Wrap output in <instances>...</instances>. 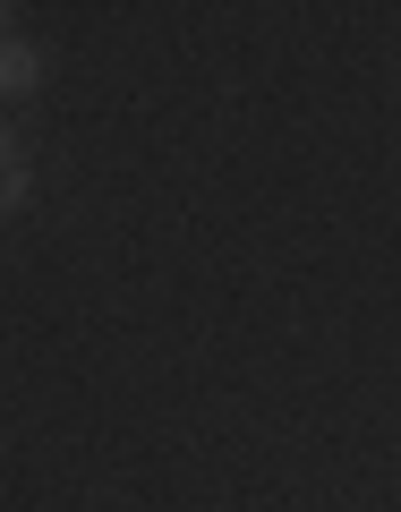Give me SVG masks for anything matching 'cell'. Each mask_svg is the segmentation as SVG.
Here are the masks:
<instances>
[{"instance_id":"6da1fadb","label":"cell","mask_w":401,"mask_h":512,"mask_svg":"<svg viewBox=\"0 0 401 512\" xmlns=\"http://www.w3.org/2000/svg\"><path fill=\"white\" fill-rule=\"evenodd\" d=\"M35 77H43V60L26 52V43H0V94H26Z\"/></svg>"},{"instance_id":"7a4b0ae2","label":"cell","mask_w":401,"mask_h":512,"mask_svg":"<svg viewBox=\"0 0 401 512\" xmlns=\"http://www.w3.org/2000/svg\"><path fill=\"white\" fill-rule=\"evenodd\" d=\"M18 197H26V163H18V146L0 137V214H18Z\"/></svg>"}]
</instances>
